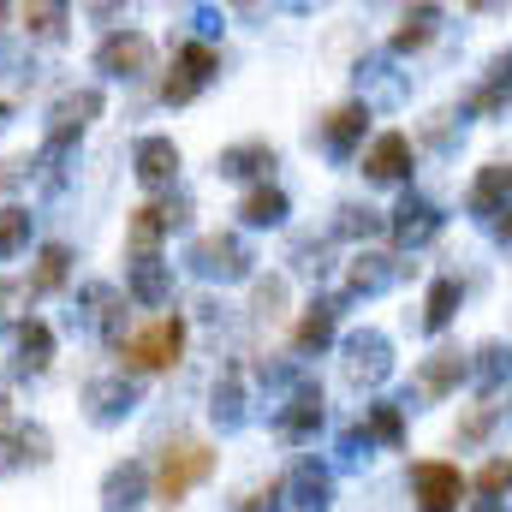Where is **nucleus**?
I'll list each match as a JSON object with an SVG mask.
<instances>
[{"instance_id": "f257e3e1", "label": "nucleus", "mask_w": 512, "mask_h": 512, "mask_svg": "<svg viewBox=\"0 0 512 512\" xmlns=\"http://www.w3.org/2000/svg\"><path fill=\"white\" fill-rule=\"evenodd\" d=\"M209 471H215V453H209L203 441H179V447H167V453H161V471H155V501H161V507H179Z\"/></svg>"}, {"instance_id": "f03ea898", "label": "nucleus", "mask_w": 512, "mask_h": 512, "mask_svg": "<svg viewBox=\"0 0 512 512\" xmlns=\"http://www.w3.org/2000/svg\"><path fill=\"white\" fill-rule=\"evenodd\" d=\"M179 352H185V322H179V316H167V322L131 334L126 346H120V358H126L131 370H167V364H179Z\"/></svg>"}, {"instance_id": "7ed1b4c3", "label": "nucleus", "mask_w": 512, "mask_h": 512, "mask_svg": "<svg viewBox=\"0 0 512 512\" xmlns=\"http://www.w3.org/2000/svg\"><path fill=\"white\" fill-rule=\"evenodd\" d=\"M328 495H334V477H328V465H316V459H298V465L274 483L280 512H322Z\"/></svg>"}, {"instance_id": "20e7f679", "label": "nucleus", "mask_w": 512, "mask_h": 512, "mask_svg": "<svg viewBox=\"0 0 512 512\" xmlns=\"http://www.w3.org/2000/svg\"><path fill=\"white\" fill-rule=\"evenodd\" d=\"M411 495H417V512H459L465 477H459V465L423 459V465H411Z\"/></svg>"}, {"instance_id": "39448f33", "label": "nucleus", "mask_w": 512, "mask_h": 512, "mask_svg": "<svg viewBox=\"0 0 512 512\" xmlns=\"http://www.w3.org/2000/svg\"><path fill=\"white\" fill-rule=\"evenodd\" d=\"M215 66H221V54L209 48V42H191V48H179V60H173V72H167V84H161V96L173 102V108H185L209 78H215Z\"/></svg>"}, {"instance_id": "423d86ee", "label": "nucleus", "mask_w": 512, "mask_h": 512, "mask_svg": "<svg viewBox=\"0 0 512 512\" xmlns=\"http://www.w3.org/2000/svg\"><path fill=\"white\" fill-rule=\"evenodd\" d=\"M346 376L358 387H382L387 376H393V346H387V334L364 328V334L346 340Z\"/></svg>"}, {"instance_id": "0eeeda50", "label": "nucleus", "mask_w": 512, "mask_h": 512, "mask_svg": "<svg viewBox=\"0 0 512 512\" xmlns=\"http://www.w3.org/2000/svg\"><path fill=\"white\" fill-rule=\"evenodd\" d=\"M191 268L209 274V280H239V274H251V251L233 233H209V239L191 245Z\"/></svg>"}, {"instance_id": "6e6552de", "label": "nucleus", "mask_w": 512, "mask_h": 512, "mask_svg": "<svg viewBox=\"0 0 512 512\" xmlns=\"http://www.w3.org/2000/svg\"><path fill=\"white\" fill-rule=\"evenodd\" d=\"M387 233H393V245H405V251H417V245H429V239L441 233V209H435L429 197H405V203L393 209V221H387Z\"/></svg>"}, {"instance_id": "1a4fd4ad", "label": "nucleus", "mask_w": 512, "mask_h": 512, "mask_svg": "<svg viewBox=\"0 0 512 512\" xmlns=\"http://www.w3.org/2000/svg\"><path fill=\"white\" fill-rule=\"evenodd\" d=\"M96 66L108 72V78H143L149 66H155V48H149V36H108L102 42V54H96Z\"/></svg>"}, {"instance_id": "9d476101", "label": "nucleus", "mask_w": 512, "mask_h": 512, "mask_svg": "<svg viewBox=\"0 0 512 512\" xmlns=\"http://www.w3.org/2000/svg\"><path fill=\"white\" fill-rule=\"evenodd\" d=\"M465 376H471V358L465 352H429L423 370H417V387H423V399H447V393H459Z\"/></svg>"}, {"instance_id": "9b49d317", "label": "nucleus", "mask_w": 512, "mask_h": 512, "mask_svg": "<svg viewBox=\"0 0 512 512\" xmlns=\"http://www.w3.org/2000/svg\"><path fill=\"white\" fill-rule=\"evenodd\" d=\"M316 429H322V387L304 382L286 399V411H280V435H286V441H310Z\"/></svg>"}, {"instance_id": "f8f14e48", "label": "nucleus", "mask_w": 512, "mask_h": 512, "mask_svg": "<svg viewBox=\"0 0 512 512\" xmlns=\"http://www.w3.org/2000/svg\"><path fill=\"white\" fill-rule=\"evenodd\" d=\"M364 173H370V179H405V173H411V137H405V131H382V137L364 149Z\"/></svg>"}, {"instance_id": "ddd939ff", "label": "nucleus", "mask_w": 512, "mask_h": 512, "mask_svg": "<svg viewBox=\"0 0 512 512\" xmlns=\"http://www.w3.org/2000/svg\"><path fill=\"white\" fill-rule=\"evenodd\" d=\"M364 131H370V102H346V108H334V114L322 120V143H328L334 155H346V149L364 143Z\"/></svg>"}, {"instance_id": "4468645a", "label": "nucleus", "mask_w": 512, "mask_h": 512, "mask_svg": "<svg viewBox=\"0 0 512 512\" xmlns=\"http://www.w3.org/2000/svg\"><path fill=\"white\" fill-rule=\"evenodd\" d=\"M143 489H149V477H143V465H137V459L114 465V471H108V483H102V512H137V507H143Z\"/></svg>"}, {"instance_id": "2eb2a0df", "label": "nucleus", "mask_w": 512, "mask_h": 512, "mask_svg": "<svg viewBox=\"0 0 512 512\" xmlns=\"http://www.w3.org/2000/svg\"><path fill=\"white\" fill-rule=\"evenodd\" d=\"M102 108V96L96 90H78V96H66L60 108H54V131H48V149H66L78 131H84V120Z\"/></svg>"}, {"instance_id": "dca6fc26", "label": "nucleus", "mask_w": 512, "mask_h": 512, "mask_svg": "<svg viewBox=\"0 0 512 512\" xmlns=\"http://www.w3.org/2000/svg\"><path fill=\"white\" fill-rule=\"evenodd\" d=\"M131 405H137V387L131 382H120V376L90 382V417H96V423H120Z\"/></svg>"}, {"instance_id": "f3484780", "label": "nucleus", "mask_w": 512, "mask_h": 512, "mask_svg": "<svg viewBox=\"0 0 512 512\" xmlns=\"http://www.w3.org/2000/svg\"><path fill=\"white\" fill-rule=\"evenodd\" d=\"M173 173H179L173 137H143V143H137V179H143V185H167Z\"/></svg>"}, {"instance_id": "a211bd4d", "label": "nucleus", "mask_w": 512, "mask_h": 512, "mask_svg": "<svg viewBox=\"0 0 512 512\" xmlns=\"http://www.w3.org/2000/svg\"><path fill=\"white\" fill-rule=\"evenodd\" d=\"M167 292H173V268L161 256H137L131 262V298L137 304H167Z\"/></svg>"}, {"instance_id": "6ab92c4d", "label": "nucleus", "mask_w": 512, "mask_h": 512, "mask_svg": "<svg viewBox=\"0 0 512 512\" xmlns=\"http://www.w3.org/2000/svg\"><path fill=\"white\" fill-rule=\"evenodd\" d=\"M239 215H245V227H280L286 221V191L280 185H256V191H245Z\"/></svg>"}, {"instance_id": "aec40b11", "label": "nucleus", "mask_w": 512, "mask_h": 512, "mask_svg": "<svg viewBox=\"0 0 512 512\" xmlns=\"http://www.w3.org/2000/svg\"><path fill=\"white\" fill-rule=\"evenodd\" d=\"M274 167V143H233L221 149V173L227 179H251V173H268Z\"/></svg>"}, {"instance_id": "412c9836", "label": "nucleus", "mask_w": 512, "mask_h": 512, "mask_svg": "<svg viewBox=\"0 0 512 512\" xmlns=\"http://www.w3.org/2000/svg\"><path fill=\"white\" fill-rule=\"evenodd\" d=\"M471 376H477V393L483 399H495V387L512 376V352L501 346V340H489L483 352H477V364H471Z\"/></svg>"}, {"instance_id": "4be33fe9", "label": "nucleus", "mask_w": 512, "mask_h": 512, "mask_svg": "<svg viewBox=\"0 0 512 512\" xmlns=\"http://www.w3.org/2000/svg\"><path fill=\"white\" fill-rule=\"evenodd\" d=\"M328 340H334V304H310L304 322L292 328V346H298V352H322Z\"/></svg>"}, {"instance_id": "5701e85b", "label": "nucleus", "mask_w": 512, "mask_h": 512, "mask_svg": "<svg viewBox=\"0 0 512 512\" xmlns=\"http://www.w3.org/2000/svg\"><path fill=\"white\" fill-rule=\"evenodd\" d=\"M161 233H167V215H161V203H149V209H137L126 221V245L137 256H155V245H161Z\"/></svg>"}, {"instance_id": "b1692460", "label": "nucleus", "mask_w": 512, "mask_h": 512, "mask_svg": "<svg viewBox=\"0 0 512 512\" xmlns=\"http://www.w3.org/2000/svg\"><path fill=\"white\" fill-rule=\"evenodd\" d=\"M507 185H512V167H483L477 185H471V209H477V215H501V209H507V203H501Z\"/></svg>"}, {"instance_id": "393cba45", "label": "nucleus", "mask_w": 512, "mask_h": 512, "mask_svg": "<svg viewBox=\"0 0 512 512\" xmlns=\"http://www.w3.org/2000/svg\"><path fill=\"white\" fill-rule=\"evenodd\" d=\"M435 24H441V12H435V6H417V12H405V18H399V30H393V54H411V48H423V42L435 36Z\"/></svg>"}, {"instance_id": "a878e982", "label": "nucleus", "mask_w": 512, "mask_h": 512, "mask_svg": "<svg viewBox=\"0 0 512 512\" xmlns=\"http://www.w3.org/2000/svg\"><path fill=\"white\" fill-rule=\"evenodd\" d=\"M48 352H54V334H48V322H24V328H18V376L42 370V364H48Z\"/></svg>"}, {"instance_id": "bb28decb", "label": "nucleus", "mask_w": 512, "mask_h": 512, "mask_svg": "<svg viewBox=\"0 0 512 512\" xmlns=\"http://www.w3.org/2000/svg\"><path fill=\"white\" fill-rule=\"evenodd\" d=\"M453 310H459V280H435L429 298H423V328L441 334V328L453 322Z\"/></svg>"}, {"instance_id": "cd10ccee", "label": "nucleus", "mask_w": 512, "mask_h": 512, "mask_svg": "<svg viewBox=\"0 0 512 512\" xmlns=\"http://www.w3.org/2000/svg\"><path fill=\"white\" fill-rule=\"evenodd\" d=\"M507 90H512V48H507V54H495V66H489V84L471 96V108H477V114H495Z\"/></svg>"}, {"instance_id": "c85d7f7f", "label": "nucleus", "mask_w": 512, "mask_h": 512, "mask_svg": "<svg viewBox=\"0 0 512 512\" xmlns=\"http://www.w3.org/2000/svg\"><path fill=\"white\" fill-rule=\"evenodd\" d=\"M215 423H221V429H239V423H245V387H239V370H227L221 387H215Z\"/></svg>"}, {"instance_id": "c756f323", "label": "nucleus", "mask_w": 512, "mask_h": 512, "mask_svg": "<svg viewBox=\"0 0 512 512\" xmlns=\"http://www.w3.org/2000/svg\"><path fill=\"white\" fill-rule=\"evenodd\" d=\"M393 274H399V262H387V256L370 251V256H358V262H352V274H346V280H352V292H382Z\"/></svg>"}, {"instance_id": "7c9ffc66", "label": "nucleus", "mask_w": 512, "mask_h": 512, "mask_svg": "<svg viewBox=\"0 0 512 512\" xmlns=\"http://www.w3.org/2000/svg\"><path fill=\"white\" fill-rule=\"evenodd\" d=\"M66 245H48V251L36 256V274H30V292H54L60 280H66Z\"/></svg>"}, {"instance_id": "2f4dec72", "label": "nucleus", "mask_w": 512, "mask_h": 512, "mask_svg": "<svg viewBox=\"0 0 512 512\" xmlns=\"http://www.w3.org/2000/svg\"><path fill=\"white\" fill-rule=\"evenodd\" d=\"M507 489H512V459H489V465L477 471V495H483V501H501Z\"/></svg>"}, {"instance_id": "473e14b6", "label": "nucleus", "mask_w": 512, "mask_h": 512, "mask_svg": "<svg viewBox=\"0 0 512 512\" xmlns=\"http://www.w3.org/2000/svg\"><path fill=\"white\" fill-rule=\"evenodd\" d=\"M364 435H376L387 447H399V435H405V417H399V405H370V429Z\"/></svg>"}, {"instance_id": "72a5a7b5", "label": "nucleus", "mask_w": 512, "mask_h": 512, "mask_svg": "<svg viewBox=\"0 0 512 512\" xmlns=\"http://www.w3.org/2000/svg\"><path fill=\"white\" fill-rule=\"evenodd\" d=\"M280 304H286V280L274 274V280H256V292H251V310L262 316V322H274L280 316Z\"/></svg>"}, {"instance_id": "f704fd0d", "label": "nucleus", "mask_w": 512, "mask_h": 512, "mask_svg": "<svg viewBox=\"0 0 512 512\" xmlns=\"http://www.w3.org/2000/svg\"><path fill=\"white\" fill-rule=\"evenodd\" d=\"M340 233H346V239H370V233H382V215H376V209L346 203V209H340Z\"/></svg>"}, {"instance_id": "c9c22d12", "label": "nucleus", "mask_w": 512, "mask_h": 512, "mask_svg": "<svg viewBox=\"0 0 512 512\" xmlns=\"http://www.w3.org/2000/svg\"><path fill=\"white\" fill-rule=\"evenodd\" d=\"M24 233H30V215H24V209H0V256L18 251Z\"/></svg>"}, {"instance_id": "e433bc0d", "label": "nucleus", "mask_w": 512, "mask_h": 512, "mask_svg": "<svg viewBox=\"0 0 512 512\" xmlns=\"http://www.w3.org/2000/svg\"><path fill=\"white\" fill-rule=\"evenodd\" d=\"M60 18H66L60 6H30V12H24V30H30V36H60Z\"/></svg>"}, {"instance_id": "4c0bfd02", "label": "nucleus", "mask_w": 512, "mask_h": 512, "mask_svg": "<svg viewBox=\"0 0 512 512\" xmlns=\"http://www.w3.org/2000/svg\"><path fill=\"white\" fill-rule=\"evenodd\" d=\"M495 417H501V405H477V411L459 423V441H483V435L495 429Z\"/></svg>"}, {"instance_id": "58836bf2", "label": "nucleus", "mask_w": 512, "mask_h": 512, "mask_svg": "<svg viewBox=\"0 0 512 512\" xmlns=\"http://www.w3.org/2000/svg\"><path fill=\"white\" fill-rule=\"evenodd\" d=\"M18 447H24V441H6V435H0V471H12V465H18Z\"/></svg>"}, {"instance_id": "ea45409f", "label": "nucleus", "mask_w": 512, "mask_h": 512, "mask_svg": "<svg viewBox=\"0 0 512 512\" xmlns=\"http://www.w3.org/2000/svg\"><path fill=\"white\" fill-rule=\"evenodd\" d=\"M495 239H501V245H512V209H501V215H495Z\"/></svg>"}, {"instance_id": "a19ab883", "label": "nucleus", "mask_w": 512, "mask_h": 512, "mask_svg": "<svg viewBox=\"0 0 512 512\" xmlns=\"http://www.w3.org/2000/svg\"><path fill=\"white\" fill-rule=\"evenodd\" d=\"M471 512H507V507H501V501H477Z\"/></svg>"}, {"instance_id": "79ce46f5", "label": "nucleus", "mask_w": 512, "mask_h": 512, "mask_svg": "<svg viewBox=\"0 0 512 512\" xmlns=\"http://www.w3.org/2000/svg\"><path fill=\"white\" fill-rule=\"evenodd\" d=\"M0 417H6V399H0Z\"/></svg>"}, {"instance_id": "37998d69", "label": "nucleus", "mask_w": 512, "mask_h": 512, "mask_svg": "<svg viewBox=\"0 0 512 512\" xmlns=\"http://www.w3.org/2000/svg\"><path fill=\"white\" fill-rule=\"evenodd\" d=\"M507 417H512V399H507Z\"/></svg>"}]
</instances>
